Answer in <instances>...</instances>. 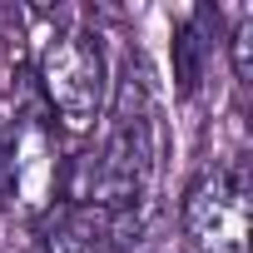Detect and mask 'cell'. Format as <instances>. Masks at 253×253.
Wrapping results in <instances>:
<instances>
[{"label":"cell","mask_w":253,"mask_h":253,"mask_svg":"<svg viewBox=\"0 0 253 253\" xmlns=\"http://www.w3.org/2000/svg\"><path fill=\"white\" fill-rule=\"evenodd\" d=\"M154 169H159V109H154L149 75L129 60L124 75L114 80L109 129H104L99 154H80L70 169H60L65 204H89L109 218L129 213L149 204Z\"/></svg>","instance_id":"1"},{"label":"cell","mask_w":253,"mask_h":253,"mask_svg":"<svg viewBox=\"0 0 253 253\" xmlns=\"http://www.w3.org/2000/svg\"><path fill=\"white\" fill-rule=\"evenodd\" d=\"M35 84H40V99L55 114V124H65L75 134L89 129L109 94V70H104L99 40L89 30H55L40 45Z\"/></svg>","instance_id":"2"},{"label":"cell","mask_w":253,"mask_h":253,"mask_svg":"<svg viewBox=\"0 0 253 253\" xmlns=\"http://www.w3.org/2000/svg\"><path fill=\"white\" fill-rule=\"evenodd\" d=\"M179 218L199 253H248V174H243V164L204 169L189 184Z\"/></svg>","instance_id":"3"},{"label":"cell","mask_w":253,"mask_h":253,"mask_svg":"<svg viewBox=\"0 0 253 253\" xmlns=\"http://www.w3.org/2000/svg\"><path fill=\"white\" fill-rule=\"evenodd\" d=\"M109 213L89 204H50L35 228V253H104Z\"/></svg>","instance_id":"4"},{"label":"cell","mask_w":253,"mask_h":253,"mask_svg":"<svg viewBox=\"0 0 253 253\" xmlns=\"http://www.w3.org/2000/svg\"><path fill=\"white\" fill-rule=\"evenodd\" d=\"M218 30H223V20H218L213 5H194L179 20V30H174V84H179V94L199 89V80L209 70V55L218 45Z\"/></svg>","instance_id":"5"},{"label":"cell","mask_w":253,"mask_h":253,"mask_svg":"<svg viewBox=\"0 0 253 253\" xmlns=\"http://www.w3.org/2000/svg\"><path fill=\"white\" fill-rule=\"evenodd\" d=\"M228 55H233L238 84H248V80H253V15H248V10L238 15V25H233V35H228Z\"/></svg>","instance_id":"6"}]
</instances>
